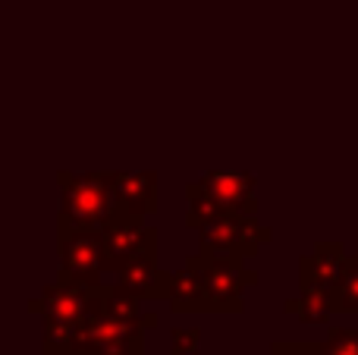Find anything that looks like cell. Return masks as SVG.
I'll list each match as a JSON object with an SVG mask.
<instances>
[{"label": "cell", "mask_w": 358, "mask_h": 355, "mask_svg": "<svg viewBox=\"0 0 358 355\" xmlns=\"http://www.w3.org/2000/svg\"><path fill=\"white\" fill-rule=\"evenodd\" d=\"M286 314L299 318L302 324H327L334 318V293L330 289H299V299H286Z\"/></svg>", "instance_id": "cell-13"}, {"label": "cell", "mask_w": 358, "mask_h": 355, "mask_svg": "<svg viewBox=\"0 0 358 355\" xmlns=\"http://www.w3.org/2000/svg\"><path fill=\"white\" fill-rule=\"evenodd\" d=\"M198 242L208 255L248 261L258 255L261 245L273 242V230L258 224V214H220L204 226H198Z\"/></svg>", "instance_id": "cell-2"}, {"label": "cell", "mask_w": 358, "mask_h": 355, "mask_svg": "<svg viewBox=\"0 0 358 355\" xmlns=\"http://www.w3.org/2000/svg\"><path fill=\"white\" fill-rule=\"evenodd\" d=\"M352 255H346V245L330 239V242H317L311 255L299 258V289H330L343 280Z\"/></svg>", "instance_id": "cell-8"}, {"label": "cell", "mask_w": 358, "mask_h": 355, "mask_svg": "<svg viewBox=\"0 0 358 355\" xmlns=\"http://www.w3.org/2000/svg\"><path fill=\"white\" fill-rule=\"evenodd\" d=\"M321 355H358V327H334L321 340Z\"/></svg>", "instance_id": "cell-16"}, {"label": "cell", "mask_w": 358, "mask_h": 355, "mask_svg": "<svg viewBox=\"0 0 358 355\" xmlns=\"http://www.w3.org/2000/svg\"><path fill=\"white\" fill-rule=\"evenodd\" d=\"M148 255H157V230L145 217L117 211L104 226V270L120 274L126 264Z\"/></svg>", "instance_id": "cell-5"}, {"label": "cell", "mask_w": 358, "mask_h": 355, "mask_svg": "<svg viewBox=\"0 0 358 355\" xmlns=\"http://www.w3.org/2000/svg\"><path fill=\"white\" fill-rule=\"evenodd\" d=\"M170 280H173V274L157 264V255L138 258V261L126 264V268L117 274V287L126 289L129 296H136V299H142V302H167Z\"/></svg>", "instance_id": "cell-12"}, {"label": "cell", "mask_w": 358, "mask_h": 355, "mask_svg": "<svg viewBox=\"0 0 358 355\" xmlns=\"http://www.w3.org/2000/svg\"><path fill=\"white\" fill-rule=\"evenodd\" d=\"M57 277L76 287H98L104 283V230H76L57 224Z\"/></svg>", "instance_id": "cell-3"}, {"label": "cell", "mask_w": 358, "mask_h": 355, "mask_svg": "<svg viewBox=\"0 0 358 355\" xmlns=\"http://www.w3.org/2000/svg\"><path fill=\"white\" fill-rule=\"evenodd\" d=\"M57 182H60L57 224L76 226V230H104L117 214V198H113L107 170H88V173L57 170Z\"/></svg>", "instance_id": "cell-1"}, {"label": "cell", "mask_w": 358, "mask_h": 355, "mask_svg": "<svg viewBox=\"0 0 358 355\" xmlns=\"http://www.w3.org/2000/svg\"><path fill=\"white\" fill-rule=\"evenodd\" d=\"M185 268L198 270L204 287L220 302H227L236 314L245 312V305H242L245 289L258 287V274H255V270L248 268V261H242V258H223V255L198 252V255H192L189 261H185Z\"/></svg>", "instance_id": "cell-6"}, {"label": "cell", "mask_w": 358, "mask_h": 355, "mask_svg": "<svg viewBox=\"0 0 358 355\" xmlns=\"http://www.w3.org/2000/svg\"><path fill=\"white\" fill-rule=\"evenodd\" d=\"M198 346H201L198 327H173L170 331V355H195Z\"/></svg>", "instance_id": "cell-17"}, {"label": "cell", "mask_w": 358, "mask_h": 355, "mask_svg": "<svg viewBox=\"0 0 358 355\" xmlns=\"http://www.w3.org/2000/svg\"><path fill=\"white\" fill-rule=\"evenodd\" d=\"M271 355H321V343L315 340H277Z\"/></svg>", "instance_id": "cell-18"}, {"label": "cell", "mask_w": 358, "mask_h": 355, "mask_svg": "<svg viewBox=\"0 0 358 355\" xmlns=\"http://www.w3.org/2000/svg\"><path fill=\"white\" fill-rule=\"evenodd\" d=\"M88 289L92 287H76L57 277L54 283L41 289V296L29 302V312L38 314L41 321H69V324H82L88 318Z\"/></svg>", "instance_id": "cell-9"}, {"label": "cell", "mask_w": 358, "mask_h": 355, "mask_svg": "<svg viewBox=\"0 0 358 355\" xmlns=\"http://www.w3.org/2000/svg\"><path fill=\"white\" fill-rule=\"evenodd\" d=\"M198 182L227 214H258V176L248 170H204Z\"/></svg>", "instance_id": "cell-7"}, {"label": "cell", "mask_w": 358, "mask_h": 355, "mask_svg": "<svg viewBox=\"0 0 358 355\" xmlns=\"http://www.w3.org/2000/svg\"><path fill=\"white\" fill-rule=\"evenodd\" d=\"M355 258H358V233H355Z\"/></svg>", "instance_id": "cell-19"}, {"label": "cell", "mask_w": 358, "mask_h": 355, "mask_svg": "<svg viewBox=\"0 0 358 355\" xmlns=\"http://www.w3.org/2000/svg\"><path fill=\"white\" fill-rule=\"evenodd\" d=\"M167 305L173 314H236L227 302H220L208 287H204L201 274L192 268L176 270L170 280V296Z\"/></svg>", "instance_id": "cell-11"}, {"label": "cell", "mask_w": 358, "mask_h": 355, "mask_svg": "<svg viewBox=\"0 0 358 355\" xmlns=\"http://www.w3.org/2000/svg\"><path fill=\"white\" fill-rule=\"evenodd\" d=\"M334 312L336 314H358V258L352 255L343 280L334 287Z\"/></svg>", "instance_id": "cell-15"}, {"label": "cell", "mask_w": 358, "mask_h": 355, "mask_svg": "<svg viewBox=\"0 0 358 355\" xmlns=\"http://www.w3.org/2000/svg\"><path fill=\"white\" fill-rule=\"evenodd\" d=\"M117 211L148 217L157 211V173L155 170H107Z\"/></svg>", "instance_id": "cell-10"}, {"label": "cell", "mask_w": 358, "mask_h": 355, "mask_svg": "<svg viewBox=\"0 0 358 355\" xmlns=\"http://www.w3.org/2000/svg\"><path fill=\"white\" fill-rule=\"evenodd\" d=\"M76 355H145V327L107 312H88L76 337Z\"/></svg>", "instance_id": "cell-4"}, {"label": "cell", "mask_w": 358, "mask_h": 355, "mask_svg": "<svg viewBox=\"0 0 358 355\" xmlns=\"http://www.w3.org/2000/svg\"><path fill=\"white\" fill-rule=\"evenodd\" d=\"M79 327L82 324H69V321H44L41 352L44 355H76Z\"/></svg>", "instance_id": "cell-14"}]
</instances>
